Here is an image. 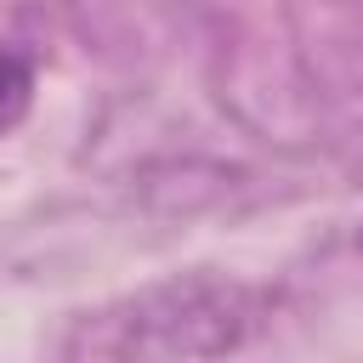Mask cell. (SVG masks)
I'll return each instance as SVG.
<instances>
[{
    "label": "cell",
    "instance_id": "cell-1",
    "mask_svg": "<svg viewBox=\"0 0 363 363\" xmlns=\"http://www.w3.org/2000/svg\"><path fill=\"white\" fill-rule=\"evenodd\" d=\"M250 329V318L238 312V289H210V284H187V289H159V295H142L119 312H102V318H79V329L68 335V357H142V352H159V357H176V352H227L238 346Z\"/></svg>",
    "mask_w": 363,
    "mask_h": 363
},
{
    "label": "cell",
    "instance_id": "cell-2",
    "mask_svg": "<svg viewBox=\"0 0 363 363\" xmlns=\"http://www.w3.org/2000/svg\"><path fill=\"white\" fill-rule=\"evenodd\" d=\"M28 102H34V68L17 51H0V142L23 125Z\"/></svg>",
    "mask_w": 363,
    "mask_h": 363
}]
</instances>
